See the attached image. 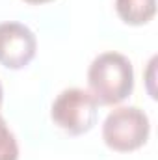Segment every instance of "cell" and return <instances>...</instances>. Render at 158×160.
I'll return each instance as SVG.
<instances>
[{"label": "cell", "instance_id": "cell-1", "mask_svg": "<svg viewBox=\"0 0 158 160\" xmlns=\"http://www.w3.org/2000/svg\"><path fill=\"white\" fill-rule=\"evenodd\" d=\"M89 93L97 104L114 106L123 102L134 89V69L121 52L99 54L87 69Z\"/></svg>", "mask_w": 158, "mask_h": 160}, {"label": "cell", "instance_id": "cell-2", "mask_svg": "<svg viewBox=\"0 0 158 160\" xmlns=\"http://www.w3.org/2000/svg\"><path fill=\"white\" fill-rule=\"evenodd\" d=\"M149 118L138 106H119L112 110L102 123V140L117 153L140 149L149 140Z\"/></svg>", "mask_w": 158, "mask_h": 160}, {"label": "cell", "instance_id": "cell-3", "mask_svg": "<svg viewBox=\"0 0 158 160\" xmlns=\"http://www.w3.org/2000/svg\"><path fill=\"white\" fill-rule=\"evenodd\" d=\"M50 118L71 136L86 134L97 121V101L82 88L63 89L52 102Z\"/></svg>", "mask_w": 158, "mask_h": 160}, {"label": "cell", "instance_id": "cell-4", "mask_svg": "<svg viewBox=\"0 0 158 160\" xmlns=\"http://www.w3.org/2000/svg\"><path fill=\"white\" fill-rule=\"evenodd\" d=\"M37 50L36 34L21 22H2L0 24V65L6 69L26 67Z\"/></svg>", "mask_w": 158, "mask_h": 160}, {"label": "cell", "instance_id": "cell-5", "mask_svg": "<svg viewBox=\"0 0 158 160\" xmlns=\"http://www.w3.org/2000/svg\"><path fill=\"white\" fill-rule=\"evenodd\" d=\"M119 19L130 26L147 24L156 13V0H116Z\"/></svg>", "mask_w": 158, "mask_h": 160}, {"label": "cell", "instance_id": "cell-6", "mask_svg": "<svg viewBox=\"0 0 158 160\" xmlns=\"http://www.w3.org/2000/svg\"><path fill=\"white\" fill-rule=\"evenodd\" d=\"M19 158V145L13 132L7 128L4 118L0 116V160H17Z\"/></svg>", "mask_w": 158, "mask_h": 160}, {"label": "cell", "instance_id": "cell-7", "mask_svg": "<svg viewBox=\"0 0 158 160\" xmlns=\"http://www.w3.org/2000/svg\"><path fill=\"white\" fill-rule=\"evenodd\" d=\"M28 4H34V6H39V4H47V2H52V0H24Z\"/></svg>", "mask_w": 158, "mask_h": 160}, {"label": "cell", "instance_id": "cell-8", "mask_svg": "<svg viewBox=\"0 0 158 160\" xmlns=\"http://www.w3.org/2000/svg\"><path fill=\"white\" fill-rule=\"evenodd\" d=\"M2 99H4V89H2V84H0V106H2Z\"/></svg>", "mask_w": 158, "mask_h": 160}]
</instances>
